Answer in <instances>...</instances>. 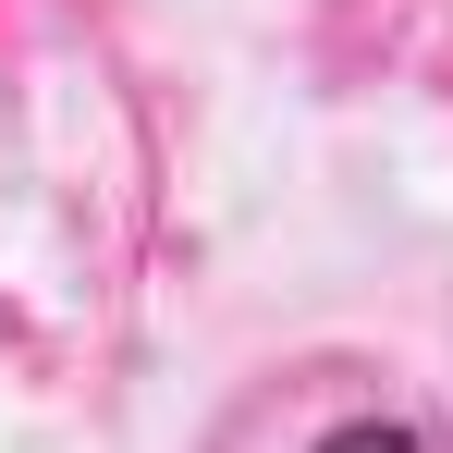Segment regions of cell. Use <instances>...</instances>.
Instances as JSON below:
<instances>
[{
	"instance_id": "cell-1",
	"label": "cell",
	"mask_w": 453,
	"mask_h": 453,
	"mask_svg": "<svg viewBox=\"0 0 453 453\" xmlns=\"http://www.w3.org/2000/svg\"><path fill=\"white\" fill-rule=\"evenodd\" d=\"M319 453H429V441H417L404 417H343V429H331Z\"/></svg>"
}]
</instances>
